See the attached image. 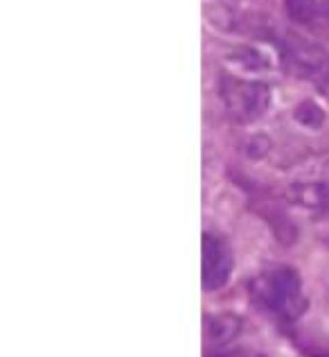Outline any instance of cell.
Returning a JSON list of instances; mask_svg holds the SVG:
<instances>
[{
  "label": "cell",
  "mask_w": 329,
  "mask_h": 357,
  "mask_svg": "<svg viewBox=\"0 0 329 357\" xmlns=\"http://www.w3.org/2000/svg\"><path fill=\"white\" fill-rule=\"evenodd\" d=\"M241 331V319L234 314H212L205 319V342L210 346H223L232 342Z\"/></svg>",
  "instance_id": "obj_6"
},
{
  "label": "cell",
  "mask_w": 329,
  "mask_h": 357,
  "mask_svg": "<svg viewBox=\"0 0 329 357\" xmlns=\"http://www.w3.org/2000/svg\"><path fill=\"white\" fill-rule=\"evenodd\" d=\"M296 118L298 122H303L305 127H321L325 122L323 109L314 105V102H303V105L296 109Z\"/></svg>",
  "instance_id": "obj_8"
},
{
  "label": "cell",
  "mask_w": 329,
  "mask_h": 357,
  "mask_svg": "<svg viewBox=\"0 0 329 357\" xmlns=\"http://www.w3.org/2000/svg\"><path fill=\"white\" fill-rule=\"evenodd\" d=\"M284 66L298 77L312 79L325 89L329 84V54L300 36H282L275 41Z\"/></svg>",
  "instance_id": "obj_3"
},
{
  "label": "cell",
  "mask_w": 329,
  "mask_h": 357,
  "mask_svg": "<svg viewBox=\"0 0 329 357\" xmlns=\"http://www.w3.org/2000/svg\"><path fill=\"white\" fill-rule=\"evenodd\" d=\"M252 357H262V355H252Z\"/></svg>",
  "instance_id": "obj_9"
},
{
  "label": "cell",
  "mask_w": 329,
  "mask_h": 357,
  "mask_svg": "<svg viewBox=\"0 0 329 357\" xmlns=\"http://www.w3.org/2000/svg\"><path fill=\"white\" fill-rule=\"evenodd\" d=\"M287 14L294 23L309 30L329 27V0H284Z\"/></svg>",
  "instance_id": "obj_5"
},
{
  "label": "cell",
  "mask_w": 329,
  "mask_h": 357,
  "mask_svg": "<svg viewBox=\"0 0 329 357\" xmlns=\"http://www.w3.org/2000/svg\"><path fill=\"white\" fill-rule=\"evenodd\" d=\"M291 202L303 208H325L329 204V183L323 181H300L289 188Z\"/></svg>",
  "instance_id": "obj_7"
},
{
  "label": "cell",
  "mask_w": 329,
  "mask_h": 357,
  "mask_svg": "<svg viewBox=\"0 0 329 357\" xmlns=\"http://www.w3.org/2000/svg\"><path fill=\"white\" fill-rule=\"evenodd\" d=\"M219 96L228 116L234 122L248 125L255 122L262 116H266L273 102V91L268 89V84L257 79H241L234 75H223L219 82Z\"/></svg>",
  "instance_id": "obj_2"
},
{
  "label": "cell",
  "mask_w": 329,
  "mask_h": 357,
  "mask_svg": "<svg viewBox=\"0 0 329 357\" xmlns=\"http://www.w3.org/2000/svg\"><path fill=\"white\" fill-rule=\"evenodd\" d=\"M250 296L266 314L280 324H294L307 312L309 301L305 296L303 280L298 271L287 265H275L250 280Z\"/></svg>",
  "instance_id": "obj_1"
},
{
  "label": "cell",
  "mask_w": 329,
  "mask_h": 357,
  "mask_svg": "<svg viewBox=\"0 0 329 357\" xmlns=\"http://www.w3.org/2000/svg\"><path fill=\"white\" fill-rule=\"evenodd\" d=\"M201 262H203V287L212 292V289H221L232 274V251L228 242L223 238L214 236V233H205L203 236V251H201Z\"/></svg>",
  "instance_id": "obj_4"
}]
</instances>
